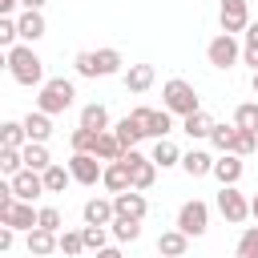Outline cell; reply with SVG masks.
I'll return each mask as SVG.
<instances>
[{"label":"cell","instance_id":"obj_1","mask_svg":"<svg viewBox=\"0 0 258 258\" xmlns=\"http://www.w3.org/2000/svg\"><path fill=\"white\" fill-rule=\"evenodd\" d=\"M4 64H8V73H12V81L16 85H44V60L32 52V44H12L8 52H4Z\"/></svg>","mask_w":258,"mask_h":258},{"label":"cell","instance_id":"obj_2","mask_svg":"<svg viewBox=\"0 0 258 258\" xmlns=\"http://www.w3.org/2000/svg\"><path fill=\"white\" fill-rule=\"evenodd\" d=\"M121 52L117 48H97V52H77L73 56V69L81 73V77H113V73H121Z\"/></svg>","mask_w":258,"mask_h":258},{"label":"cell","instance_id":"obj_3","mask_svg":"<svg viewBox=\"0 0 258 258\" xmlns=\"http://www.w3.org/2000/svg\"><path fill=\"white\" fill-rule=\"evenodd\" d=\"M73 97H77L73 81H69V77H52V81H44V85H40L36 109H40V113H48V117H56V113L73 109Z\"/></svg>","mask_w":258,"mask_h":258},{"label":"cell","instance_id":"obj_4","mask_svg":"<svg viewBox=\"0 0 258 258\" xmlns=\"http://www.w3.org/2000/svg\"><path fill=\"white\" fill-rule=\"evenodd\" d=\"M161 97H165V109H169V113H177V117H189V113H198V109H202V105H198L194 85H189V81H181V77L165 81Z\"/></svg>","mask_w":258,"mask_h":258},{"label":"cell","instance_id":"obj_5","mask_svg":"<svg viewBox=\"0 0 258 258\" xmlns=\"http://www.w3.org/2000/svg\"><path fill=\"white\" fill-rule=\"evenodd\" d=\"M206 60H210L214 69H234V64L242 60V44H238V36H234V32H218V36L206 44Z\"/></svg>","mask_w":258,"mask_h":258},{"label":"cell","instance_id":"obj_6","mask_svg":"<svg viewBox=\"0 0 258 258\" xmlns=\"http://www.w3.org/2000/svg\"><path fill=\"white\" fill-rule=\"evenodd\" d=\"M129 117H133V121L141 125V133L153 137V141H161V137L173 133V113H169V109H145V105H137Z\"/></svg>","mask_w":258,"mask_h":258},{"label":"cell","instance_id":"obj_7","mask_svg":"<svg viewBox=\"0 0 258 258\" xmlns=\"http://www.w3.org/2000/svg\"><path fill=\"white\" fill-rule=\"evenodd\" d=\"M177 230L189 234V238H202V234L210 230V206H206L202 198L181 202V210H177Z\"/></svg>","mask_w":258,"mask_h":258},{"label":"cell","instance_id":"obj_8","mask_svg":"<svg viewBox=\"0 0 258 258\" xmlns=\"http://www.w3.org/2000/svg\"><path fill=\"white\" fill-rule=\"evenodd\" d=\"M218 214L226 218V222H246L250 218V198L246 194H238V185H222L218 189Z\"/></svg>","mask_w":258,"mask_h":258},{"label":"cell","instance_id":"obj_9","mask_svg":"<svg viewBox=\"0 0 258 258\" xmlns=\"http://www.w3.org/2000/svg\"><path fill=\"white\" fill-rule=\"evenodd\" d=\"M218 24L222 32H246L250 28V0H222L218 4Z\"/></svg>","mask_w":258,"mask_h":258},{"label":"cell","instance_id":"obj_10","mask_svg":"<svg viewBox=\"0 0 258 258\" xmlns=\"http://www.w3.org/2000/svg\"><path fill=\"white\" fill-rule=\"evenodd\" d=\"M69 173H73L77 185H97V181L105 177V165H101L97 153H73V157H69Z\"/></svg>","mask_w":258,"mask_h":258},{"label":"cell","instance_id":"obj_11","mask_svg":"<svg viewBox=\"0 0 258 258\" xmlns=\"http://www.w3.org/2000/svg\"><path fill=\"white\" fill-rule=\"evenodd\" d=\"M8 185H12V194H16L20 202H36L40 194H48V189H44V173H40V169H20L16 177H8Z\"/></svg>","mask_w":258,"mask_h":258},{"label":"cell","instance_id":"obj_12","mask_svg":"<svg viewBox=\"0 0 258 258\" xmlns=\"http://www.w3.org/2000/svg\"><path fill=\"white\" fill-rule=\"evenodd\" d=\"M113 206H117V218H145L149 214V202H145V194L141 189H121V194H113Z\"/></svg>","mask_w":258,"mask_h":258},{"label":"cell","instance_id":"obj_13","mask_svg":"<svg viewBox=\"0 0 258 258\" xmlns=\"http://www.w3.org/2000/svg\"><path fill=\"white\" fill-rule=\"evenodd\" d=\"M81 218H85L89 226H113L117 206H113V198H89V202L81 206Z\"/></svg>","mask_w":258,"mask_h":258},{"label":"cell","instance_id":"obj_14","mask_svg":"<svg viewBox=\"0 0 258 258\" xmlns=\"http://www.w3.org/2000/svg\"><path fill=\"white\" fill-rule=\"evenodd\" d=\"M24 246H28V254H32V258H48L52 250H60V234H56V230H44V226H36V230H28Z\"/></svg>","mask_w":258,"mask_h":258},{"label":"cell","instance_id":"obj_15","mask_svg":"<svg viewBox=\"0 0 258 258\" xmlns=\"http://www.w3.org/2000/svg\"><path fill=\"white\" fill-rule=\"evenodd\" d=\"M16 28H20V40H24V44H36V40L48 32V24H44L40 8H24V12L16 16Z\"/></svg>","mask_w":258,"mask_h":258},{"label":"cell","instance_id":"obj_16","mask_svg":"<svg viewBox=\"0 0 258 258\" xmlns=\"http://www.w3.org/2000/svg\"><path fill=\"white\" fill-rule=\"evenodd\" d=\"M242 157L238 153H222L218 161H214V177H218V185H238L242 181Z\"/></svg>","mask_w":258,"mask_h":258},{"label":"cell","instance_id":"obj_17","mask_svg":"<svg viewBox=\"0 0 258 258\" xmlns=\"http://www.w3.org/2000/svg\"><path fill=\"white\" fill-rule=\"evenodd\" d=\"M105 189L109 194H121V189H133V173H129V165L117 157V161H105Z\"/></svg>","mask_w":258,"mask_h":258},{"label":"cell","instance_id":"obj_18","mask_svg":"<svg viewBox=\"0 0 258 258\" xmlns=\"http://www.w3.org/2000/svg\"><path fill=\"white\" fill-rule=\"evenodd\" d=\"M214 161H218V157H210L206 149H189V153H181V169H185L189 177H206V173H214Z\"/></svg>","mask_w":258,"mask_h":258},{"label":"cell","instance_id":"obj_19","mask_svg":"<svg viewBox=\"0 0 258 258\" xmlns=\"http://www.w3.org/2000/svg\"><path fill=\"white\" fill-rule=\"evenodd\" d=\"M185 250H189V234H181V230H165L157 238V254L161 258H181Z\"/></svg>","mask_w":258,"mask_h":258},{"label":"cell","instance_id":"obj_20","mask_svg":"<svg viewBox=\"0 0 258 258\" xmlns=\"http://www.w3.org/2000/svg\"><path fill=\"white\" fill-rule=\"evenodd\" d=\"M153 81H157L153 64H129V73H125V89H129V93H145Z\"/></svg>","mask_w":258,"mask_h":258},{"label":"cell","instance_id":"obj_21","mask_svg":"<svg viewBox=\"0 0 258 258\" xmlns=\"http://www.w3.org/2000/svg\"><path fill=\"white\" fill-rule=\"evenodd\" d=\"M24 133H28V141H48V133H52V117L48 113H28L24 117Z\"/></svg>","mask_w":258,"mask_h":258},{"label":"cell","instance_id":"obj_22","mask_svg":"<svg viewBox=\"0 0 258 258\" xmlns=\"http://www.w3.org/2000/svg\"><path fill=\"white\" fill-rule=\"evenodd\" d=\"M214 125H218V121H214V117H210L206 109H198V113L181 117V129H185L189 137H210V133H214Z\"/></svg>","mask_w":258,"mask_h":258},{"label":"cell","instance_id":"obj_23","mask_svg":"<svg viewBox=\"0 0 258 258\" xmlns=\"http://www.w3.org/2000/svg\"><path fill=\"white\" fill-rule=\"evenodd\" d=\"M153 161H157V169H169V165H181V149L169 141V137H161V141H153V153H149Z\"/></svg>","mask_w":258,"mask_h":258},{"label":"cell","instance_id":"obj_24","mask_svg":"<svg viewBox=\"0 0 258 258\" xmlns=\"http://www.w3.org/2000/svg\"><path fill=\"white\" fill-rule=\"evenodd\" d=\"M0 145H4V149H24V145H28L24 121H4V125H0Z\"/></svg>","mask_w":258,"mask_h":258},{"label":"cell","instance_id":"obj_25","mask_svg":"<svg viewBox=\"0 0 258 258\" xmlns=\"http://www.w3.org/2000/svg\"><path fill=\"white\" fill-rule=\"evenodd\" d=\"M93 153H97L101 161H117V157L125 153V145H121V137H117L113 129H105V133L97 137V149H93Z\"/></svg>","mask_w":258,"mask_h":258},{"label":"cell","instance_id":"obj_26","mask_svg":"<svg viewBox=\"0 0 258 258\" xmlns=\"http://www.w3.org/2000/svg\"><path fill=\"white\" fill-rule=\"evenodd\" d=\"M20 153H24V169H40V173H44V169L52 165V157H48L44 141H28V145H24Z\"/></svg>","mask_w":258,"mask_h":258},{"label":"cell","instance_id":"obj_27","mask_svg":"<svg viewBox=\"0 0 258 258\" xmlns=\"http://www.w3.org/2000/svg\"><path fill=\"white\" fill-rule=\"evenodd\" d=\"M81 125H85V129L105 133V129H109V109H105V105H97V101H93V105H85V109H81Z\"/></svg>","mask_w":258,"mask_h":258},{"label":"cell","instance_id":"obj_28","mask_svg":"<svg viewBox=\"0 0 258 258\" xmlns=\"http://www.w3.org/2000/svg\"><path fill=\"white\" fill-rule=\"evenodd\" d=\"M97 129H85V125H77L73 133H69V145H73V153H93L97 149Z\"/></svg>","mask_w":258,"mask_h":258},{"label":"cell","instance_id":"obj_29","mask_svg":"<svg viewBox=\"0 0 258 258\" xmlns=\"http://www.w3.org/2000/svg\"><path fill=\"white\" fill-rule=\"evenodd\" d=\"M234 141H238V125H214L210 145H214L218 153H234Z\"/></svg>","mask_w":258,"mask_h":258},{"label":"cell","instance_id":"obj_30","mask_svg":"<svg viewBox=\"0 0 258 258\" xmlns=\"http://www.w3.org/2000/svg\"><path fill=\"white\" fill-rule=\"evenodd\" d=\"M113 133H117V137H121V145H125V149H137V141H141V137H145V133H141V125H137V121H133V117H121V121H117V129H113Z\"/></svg>","mask_w":258,"mask_h":258},{"label":"cell","instance_id":"obj_31","mask_svg":"<svg viewBox=\"0 0 258 258\" xmlns=\"http://www.w3.org/2000/svg\"><path fill=\"white\" fill-rule=\"evenodd\" d=\"M69 181H73L69 165H48V169H44V189H48V194H64Z\"/></svg>","mask_w":258,"mask_h":258},{"label":"cell","instance_id":"obj_32","mask_svg":"<svg viewBox=\"0 0 258 258\" xmlns=\"http://www.w3.org/2000/svg\"><path fill=\"white\" fill-rule=\"evenodd\" d=\"M109 230H113L117 242H137V238H141V222H137V218H113Z\"/></svg>","mask_w":258,"mask_h":258},{"label":"cell","instance_id":"obj_33","mask_svg":"<svg viewBox=\"0 0 258 258\" xmlns=\"http://www.w3.org/2000/svg\"><path fill=\"white\" fill-rule=\"evenodd\" d=\"M234 125H238V129H254V133H258V101H242V105L234 109Z\"/></svg>","mask_w":258,"mask_h":258},{"label":"cell","instance_id":"obj_34","mask_svg":"<svg viewBox=\"0 0 258 258\" xmlns=\"http://www.w3.org/2000/svg\"><path fill=\"white\" fill-rule=\"evenodd\" d=\"M81 238H85V250H105L109 246V234H105V226H81Z\"/></svg>","mask_w":258,"mask_h":258},{"label":"cell","instance_id":"obj_35","mask_svg":"<svg viewBox=\"0 0 258 258\" xmlns=\"http://www.w3.org/2000/svg\"><path fill=\"white\" fill-rule=\"evenodd\" d=\"M242 36H246V40H242V60H246L250 69H258V24H250Z\"/></svg>","mask_w":258,"mask_h":258},{"label":"cell","instance_id":"obj_36","mask_svg":"<svg viewBox=\"0 0 258 258\" xmlns=\"http://www.w3.org/2000/svg\"><path fill=\"white\" fill-rule=\"evenodd\" d=\"M0 169H4V177H16L24 169V153L20 149H0Z\"/></svg>","mask_w":258,"mask_h":258},{"label":"cell","instance_id":"obj_37","mask_svg":"<svg viewBox=\"0 0 258 258\" xmlns=\"http://www.w3.org/2000/svg\"><path fill=\"white\" fill-rule=\"evenodd\" d=\"M238 258H258V226H246L238 238Z\"/></svg>","mask_w":258,"mask_h":258},{"label":"cell","instance_id":"obj_38","mask_svg":"<svg viewBox=\"0 0 258 258\" xmlns=\"http://www.w3.org/2000/svg\"><path fill=\"white\" fill-rule=\"evenodd\" d=\"M81 250H85V238H81V230H64V234H60V254H64V258H77Z\"/></svg>","mask_w":258,"mask_h":258},{"label":"cell","instance_id":"obj_39","mask_svg":"<svg viewBox=\"0 0 258 258\" xmlns=\"http://www.w3.org/2000/svg\"><path fill=\"white\" fill-rule=\"evenodd\" d=\"M16 40H20V28H16V20H12V16H0V48L8 52Z\"/></svg>","mask_w":258,"mask_h":258},{"label":"cell","instance_id":"obj_40","mask_svg":"<svg viewBox=\"0 0 258 258\" xmlns=\"http://www.w3.org/2000/svg\"><path fill=\"white\" fill-rule=\"evenodd\" d=\"M254 149H258V133H254V129H238V141H234V153H238V157H250Z\"/></svg>","mask_w":258,"mask_h":258},{"label":"cell","instance_id":"obj_41","mask_svg":"<svg viewBox=\"0 0 258 258\" xmlns=\"http://www.w3.org/2000/svg\"><path fill=\"white\" fill-rule=\"evenodd\" d=\"M60 222H64V218H60L56 206H40V226H44V230H56V234H60Z\"/></svg>","mask_w":258,"mask_h":258},{"label":"cell","instance_id":"obj_42","mask_svg":"<svg viewBox=\"0 0 258 258\" xmlns=\"http://www.w3.org/2000/svg\"><path fill=\"white\" fill-rule=\"evenodd\" d=\"M12 242H16V230L12 226H0V250H12Z\"/></svg>","mask_w":258,"mask_h":258},{"label":"cell","instance_id":"obj_43","mask_svg":"<svg viewBox=\"0 0 258 258\" xmlns=\"http://www.w3.org/2000/svg\"><path fill=\"white\" fill-rule=\"evenodd\" d=\"M97 258H125L117 246H105V250H97Z\"/></svg>","mask_w":258,"mask_h":258},{"label":"cell","instance_id":"obj_44","mask_svg":"<svg viewBox=\"0 0 258 258\" xmlns=\"http://www.w3.org/2000/svg\"><path fill=\"white\" fill-rule=\"evenodd\" d=\"M20 0H0V16H12V8H16Z\"/></svg>","mask_w":258,"mask_h":258},{"label":"cell","instance_id":"obj_45","mask_svg":"<svg viewBox=\"0 0 258 258\" xmlns=\"http://www.w3.org/2000/svg\"><path fill=\"white\" fill-rule=\"evenodd\" d=\"M48 0H20V8H44Z\"/></svg>","mask_w":258,"mask_h":258},{"label":"cell","instance_id":"obj_46","mask_svg":"<svg viewBox=\"0 0 258 258\" xmlns=\"http://www.w3.org/2000/svg\"><path fill=\"white\" fill-rule=\"evenodd\" d=\"M250 218H258V194L250 198Z\"/></svg>","mask_w":258,"mask_h":258},{"label":"cell","instance_id":"obj_47","mask_svg":"<svg viewBox=\"0 0 258 258\" xmlns=\"http://www.w3.org/2000/svg\"><path fill=\"white\" fill-rule=\"evenodd\" d=\"M250 89H254V97H258V69H254V77H250Z\"/></svg>","mask_w":258,"mask_h":258}]
</instances>
